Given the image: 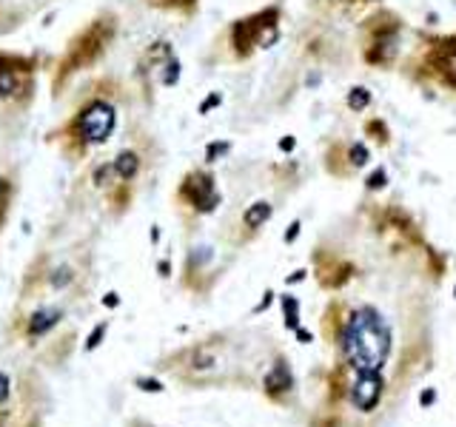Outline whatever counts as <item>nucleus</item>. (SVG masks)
Masks as SVG:
<instances>
[{
  "instance_id": "f257e3e1",
  "label": "nucleus",
  "mask_w": 456,
  "mask_h": 427,
  "mask_svg": "<svg viewBox=\"0 0 456 427\" xmlns=\"http://www.w3.org/2000/svg\"><path fill=\"white\" fill-rule=\"evenodd\" d=\"M342 350L348 365L362 370H382V365L391 356V325L377 308H356L342 331Z\"/></svg>"
},
{
  "instance_id": "f03ea898",
  "label": "nucleus",
  "mask_w": 456,
  "mask_h": 427,
  "mask_svg": "<svg viewBox=\"0 0 456 427\" xmlns=\"http://www.w3.org/2000/svg\"><path fill=\"white\" fill-rule=\"evenodd\" d=\"M114 128H117L114 103H109L106 97H95V100H88L86 106H80V111L69 120L66 134L77 145V151H86V148L103 145L111 137Z\"/></svg>"
},
{
  "instance_id": "7ed1b4c3",
  "label": "nucleus",
  "mask_w": 456,
  "mask_h": 427,
  "mask_svg": "<svg viewBox=\"0 0 456 427\" xmlns=\"http://www.w3.org/2000/svg\"><path fill=\"white\" fill-rule=\"evenodd\" d=\"M111 37H114V20L111 17L92 20L77 37H72V43H69L63 60H60V80L69 77L72 72H83L88 65H95L103 57V51L109 49Z\"/></svg>"
},
{
  "instance_id": "20e7f679",
  "label": "nucleus",
  "mask_w": 456,
  "mask_h": 427,
  "mask_svg": "<svg viewBox=\"0 0 456 427\" xmlns=\"http://www.w3.org/2000/svg\"><path fill=\"white\" fill-rule=\"evenodd\" d=\"M32 60L17 54H0V100L15 103L23 100L32 88Z\"/></svg>"
},
{
  "instance_id": "39448f33",
  "label": "nucleus",
  "mask_w": 456,
  "mask_h": 427,
  "mask_svg": "<svg viewBox=\"0 0 456 427\" xmlns=\"http://www.w3.org/2000/svg\"><path fill=\"white\" fill-rule=\"evenodd\" d=\"M180 194L186 196L200 214H211L220 203V194H217V188H214V177L205 174V171H191V174L183 180Z\"/></svg>"
},
{
  "instance_id": "423d86ee",
  "label": "nucleus",
  "mask_w": 456,
  "mask_h": 427,
  "mask_svg": "<svg viewBox=\"0 0 456 427\" xmlns=\"http://www.w3.org/2000/svg\"><path fill=\"white\" fill-rule=\"evenodd\" d=\"M351 402L356 405V410L362 413H371L377 407L379 396H382V376H379V370H362L356 382L351 384Z\"/></svg>"
},
{
  "instance_id": "0eeeda50",
  "label": "nucleus",
  "mask_w": 456,
  "mask_h": 427,
  "mask_svg": "<svg viewBox=\"0 0 456 427\" xmlns=\"http://www.w3.org/2000/svg\"><path fill=\"white\" fill-rule=\"evenodd\" d=\"M111 166H114L117 180L131 182L134 177L140 174V154L131 151V148H123V151H117V157L111 159Z\"/></svg>"
},
{
  "instance_id": "6e6552de",
  "label": "nucleus",
  "mask_w": 456,
  "mask_h": 427,
  "mask_svg": "<svg viewBox=\"0 0 456 427\" xmlns=\"http://www.w3.org/2000/svg\"><path fill=\"white\" fill-rule=\"evenodd\" d=\"M57 319H60L57 308H40V311H35L29 319V333L32 336H40V333L51 331V327L57 325Z\"/></svg>"
},
{
  "instance_id": "1a4fd4ad",
  "label": "nucleus",
  "mask_w": 456,
  "mask_h": 427,
  "mask_svg": "<svg viewBox=\"0 0 456 427\" xmlns=\"http://www.w3.org/2000/svg\"><path fill=\"white\" fill-rule=\"evenodd\" d=\"M291 384H294V379H291V370L285 362H277L274 370L265 376V390L268 393H283V390H288Z\"/></svg>"
},
{
  "instance_id": "9d476101",
  "label": "nucleus",
  "mask_w": 456,
  "mask_h": 427,
  "mask_svg": "<svg viewBox=\"0 0 456 427\" xmlns=\"http://www.w3.org/2000/svg\"><path fill=\"white\" fill-rule=\"evenodd\" d=\"M177 80H180V60L171 54L166 63H160L157 83H160V86H166V88H171V86H177Z\"/></svg>"
},
{
  "instance_id": "9b49d317",
  "label": "nucleus",
  "mask_w": 456,
  "mask_h": 427,
  "mask_svg": "<svg viewBox=\"0 0 456 427\" xmlns=\"http://www.w3.org/2000/svg\"><path fill=\"white\" fill-rule=\"evenodd\" d=\"M268 217H271V205H268L265 200H260V203L248 205V211L242 214V222H246L248 228H260Z\"/></svg>"
},
{
  "instance_id": "f8f14e48",
  "label": "nucleus",
  "mask_w": 456,
  "mask_h": 427,
  "mask_svg": "<svg viewBox=\"0 0 456 427\" xmlns=\"http://www.w3.org/2000/svg\"><path fill=\"white\" fill-rule=\"evenodd\" d=\"M92 180H95L97 188H109L111 182H120V180H117V174H114V166H111V162H103V166H97L95 174H92Z\"/></svg>"
},
{
  "instance_id": "ddd939ff",
  "label": "nucleus",
  "mask_w": 456,
  "mask_h": 427,
  "mask_svg": "<svg viewBox=\"0 0 456 427\" xmlns=\"http://www.w3.org/2000/svg\"><path fill=\"white\" fill-rule=\"evenodd\" d=\"M283 308H285V325L291 327V331H297L299 327V305L294 297H283Z\"/></svg>"
},
{
  "instance_id": "4468645a",
  "label": "nucleus",
  "mask_w": 456,
  "mask_h": 427,
  "mask_svg": "<svg viewBox=\"0 0 456 427\" xmlns=\"http://www.w3.org/2000/svg\"><path fill=\"white\" fill-rule=\"evenodd\" d=\"M74 279V271L69 268V265H63V268H57L54 274L49 276V282H51V288H66V285Z\"/></svg>"
},
{
  "instance_id": "2eb2a0df",
  "label": "nucleus",
  "mask_w": 456,
  "mask_h": 427,
  "mask_svg": "<svg viewBox=\"0 0 456 427\" xmlns=\"http://www.w3.org/2000/svg\"><path fill=\"white\" fill-rule=\"evenodd\" d=\"M368 103H371V94L365 91V88H354V91L348 94V106H351V109H356V111L365 109Z\"/></svg>"
},
{
  "instance_id": "dca6fc26",
  "label": "nucleus",
  "mask_w": 456,
  "mask_h": 427,
  "mask_svg": "<svg viewBox=\"0 0 456 427\" xmlns=\"http://www.w3.org/2000/svg\"><path fill=\"white\" fill-rule=\"evenodd\" d=\"M228 148H231V143H211L208 148H205V159H208V162H214V159H217L220 154H225Z\"/></svg>"
},
{
  "instance_id": "f3484780",
  "label": "nucleus",
  "mask_w": 456,
  "mask_h": 427,
  "mask_svg": "<svg viewBox=\"0 0 456 427\" xmlns=\"http://www.w3.org/2000/svg\"><path fill=\"white\" fill-rule=\"evenodd\" d=\"M351 162H354V166H365V162H368L365 145H354V148H351Z\"/></svg>"
},
{
  "instance_id": "a211bd4d",
  "label": "nucleus",
  "mask_w": 456,
  "mask_h": 427,
  "mask_svg": "<svg viewBox=\"0 0 456 427\" xmlns=\"http://www.w3.org/2000/svg\"><path fill=\"white\" fill-rule=\"evenodd\" d=\"M220 100H223V97H220L217 91H214V94H208L203 103H200V114H208V109H214V106H220Z\"/></svg>"
},
{
  "instance_id": "6ab92c4d",
  "label": "nucleus",
  "mask_w": 456,
  "mask_h": 427,
  "mask_svg": "<svg viewBox=\"0 0 456 427\" xmlns=\"http://www.w3.org/2000/svg\"><path fill=\"white\" fill-rule=\"evenodd\" d=\"M103 333H106V325H100L92 336H88V342H86V350H95L97 345H100V339H103Z\"/></svg>"
},
{
  "instance_id": "aec40b11",
  "label": "nucleus",
  "mask_w": 456,
  "mask_h": 427,
  "mask_svg": "<svg viewBox=\"0 0 456 427\" xmlns=\"http://www.w3.org/2000/svg\"><path fill=\"white\" fill-rule=\"evenodd\" d=\"M140 387L148 390V393H160V390H163V384H160L157 379H140Z\"/></svg>"
},
{
  "instance_id": "412c9836",
  "label": "nucleus",
  "mask_w": 456,
  "mask_h": 427,
  "mask_svg": "<svg viewBox=\"0 0 456 427\" xmlns=\"http://www.w3.org/2000/svg\"><path fill=\"white\" fill-rule=\"evenodd\" d=\"M151 6H189V3H194V0H148Z\"/></svg>"
},
{
  "instance_id": "4be33fe9",
  "label": "nucleus",
  "mask_w": 456,
  "mask_h": 427,
  "mask_svg": "<svg viewBox=\"0 0 456 427\" xmlns=\"http://www.w3.org/2000/svg\"><path fill=\"white\" fill-rule=\"evenodd\" d=\"M385 185V171H374L368 180V188H382Z\"/></svg>"
},
{
  "instance_id": "5701e85b",
  "label": "nucleus",
  "mask_w": 456,
  "mask_h": 427,
  "mask_svg": "<svg viewBox=\"0 0 456 427\" xmlns=\"http://www.w3.org/2000/svg\"><path fill=\"white\" fill-rule=\"evenodd\" d=\"M297 234H299V222H291V228L285 231V242H294V239H297Z\"/></svg>"
},
{
  "instance_id": "b1692460",
  "label": "nucleus",
  "mask_w": 456,
  "mask_h": 427,
  "mask_svg": "<svg viewBox=\"0 0 456 427\" xmlns=\"http://www.w3.org/2000/svg\"><path fill=\"white\" fill-rule=\"evenodd\" d=\"M6 396H9V379L0 373V402H6Z\"/></svg>"
},
{
  "instance_id": "393cba45",
  "label": "nucleus",
  "mask_w": 456,
  "mask_h": 427,
  "mask_svg": "<svg viewBox=\"0 0 456 427\" xmlns=\"http://www.w3.org/2000/svg\"><path fill=\"white\" fill-rule=\"evenodd\" d=\"M434 399H436L434 390H425V393L419 396V402H422V407H428V405H434Z\"/></svg>"
},
{
  "instance_id": "a878e982",
  "label": "nucleus",
  "mask_w": 456,
  "mask_h": 427,
  "mask_svg": "<svg viewBox=\"0 0 456 427\" xmlns=\"http://www.w3.org/2000/svg\"><path fill=\"white\" fill-rule=\"evenodd\" d=\"M297 339L302 342V345H308V342H314V336L308 331H302V327H297Z\"/></svg>"
},
{
  "instance_id": "bb28decb",
  "label": "nucleus",
  "mask_w": 456,
  "mask_h": 427,
  "mask_svg": "<svg viewBox=\"0 0 456 427\" xmlns=\"http://www.w3.org/2000/svg\"><path fill=\"white\" fill-rule=\"evenodd\" d=\"M117 302H120V299H117V293H106V299H103V305H109V308H114Z\"/></svg>"
},
{
  "instance_id": "cd10ccee",
  "label": "nucleus",
  "mask_w": 456,
  "mask_h": 427,
  "mask_svg": "<svg viewBox=\"0 0 456 427\" xmlns=\"http://www.w3.org/2000/svg\"><path fill=\"white\" fill-rule=\"evenodd\" d=\"M6 188H9V180H6L3 174H0V196H3V191H6Z\"/></svg>"
},
{
  "instance_id": "c85d7f7f",
  "label": "nucleus",
  "mask_w": 456,
  "mask_h": 427,
  "mask_svg": "<svg viewBox=\"0 0 456 427\" xmlns=\"http://www.w3.org/2000/svg\"><path fill=\"white\" fill-rule=\"evenodd\" d=\"M302 276H305V271H297V274H294V276H291V279H288V282H299V279H302Z\"/></svg>"
},
{
  "instance_id": "c756f323",
  "label": "nucleus",
  "mask_w": 456,
  "mask_h": 427,
  "mask_svg": "<svg viewBox=\"0 0 456 427\" xmlns=\"http://www.w3.org/2000/svg\"><path fill=\"white\" fill-rule=\"evenodd\" d=\"M280 145H283L285 151H288V148H294V140H291V137H288V140H283V143H280Z\"/></svg>"
}]
</instances>
